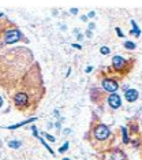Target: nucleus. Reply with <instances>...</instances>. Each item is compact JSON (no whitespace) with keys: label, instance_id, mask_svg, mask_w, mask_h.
<instances>
[{"label":"nucleus","instance_id":"f257e3e1","mask_svg":"<svg viewBox=\"0 0 142 160\" xmlns=\"http://www.w3.org/2000/svg\"><path fill=\"white\" fill-rule=\"evenodd\" d=\"M21 39H22V34L17 29L8 30L6 34V44H14V42L19 41Z\"/></svg>","mask_w":142,"mask_h":160},{"label":"nucleus","instance_id":"f03ea898","mask_svg":"<svg viewBox=\"0 0 142 160\" xmlns=\"http://www.w3.org/2000/svg\"><path fill=\"white\" fill-rule=\"evenodd\" d=\"M94 136L98 140H106L110 136V129L106 127L105 124H98L94 130Z\"/></svg>","mask_w":142,"mask_h":160},{"label":"nucleus","instance_id":"7ed1b4c3","mask_svg":"<svg viewBox=\"0 0 142 160\" xmlns=\"http://www.w3.org/2000/svg\"><path fill=\"white\" fill-rule=\"evenodd\" d=\"M14 101H15V104H17L18 107H21V108H22V107H26L27 101H29V96H27L25 92H19V93L15 95Z\"/></svg>","mask_w":142,"mask_h":160},{"label":"nucleus","instance_id":"20e7f679","mask_svg":"<svg viewBox=\"0 0 142 160\" xmlns=\"http://www.w3.org/2000/svg\"><path fill=\"white\" fill-rule=\"evenodd\" d=\"M103 86L105 90H108V92H116L118 90V83L115 82L113 80H104L103 81Z\"/></svg>","mask_w":142,"mask_h":160},{"label":"nucleus","instance_id":"39448f33","mask_svg":"<svg viewBox=\"0 0 142 160\" xmlns=\"http://www.w3.org/2000/svg\"><path fill=\"white\" fill-rule=\"evenodd\" d=\"M108 104H110L112 108H119V107L122 105V100H120V96H118V95H111L110 97H108Z\"/></svg>","mask_w":142,"mask_h":160},{"label":"nucleus","instance_id":"423d86ee","mask_svg":"<svg viewBox=\"0 0 142 160\" xmlns=\"http://www.w3.org/2000/svg\"><path fill=\"white\" fill-rule=\"evenodd\" d=\"M112 64H113V67H115L116 70H122V68L126 67L127 62H126V60H124L123 58H120V56H113V59H112Z\"/></svg>","mask_w":142,"mask_h":160},{"label":"nucleus","instance_id":"0eeeda50","mask_svg":"<svg viewBox=\"0 0 142 160\" xmlns=\"http://www.w3.org/2000/svg\"><path fill=\"white\" fill-rule=\"evenodd\" d=\"M137 99H138V92H137L135 89H128V90H126V100L127 101L133 103Z\"/></svg>","mask_w":142,"mask_h":160},{"label":"nucleus","instance_id":"6e6552de","mask_svg":"<svg viewBox=\"0 0 142 160\" xmlns=\"http://www.w3.org/2000/svg\"><path fill=\"white\" fill-rule=\"evenodd\" d=\"M111 160H126V156L122 151H115L111 155Z\"/></svg>","mask_w":142,"mask_h":160},{"label":"nucleus","instance_id":"1a4fd4ad","mask_svg":"<svg viewBox=\"0 0 142 160\" xmlns=\"http://www.w3.org/2000/svg\"><path fill=\"white\" fill-rule=\"evenodd\" d=\"M33 121H34V118H32V119H26V121H23V122H19V123H17V124H12V126H8V129H10V130H14V129L21 127V126H23V124L29 123V122H33Z\"/></svg>","mask_w":142,"mask_h":160},{"label":"nucleus","instance_id":"9d476101","mask_svg":"<svg viewBox=\"0 0 142 160\" xmlns=\"http://www.w3.org/2000/svg\"><path fill=\"white\" fill-rule=\"evenodd\" d=\"M131 26H133V34L135 36V37H139V34H141V30H139V27L137 26L135 21H131Z\"/></svg>","mask_w":142,"mask_h":160},{"label":"nucleus","instance_id":"9b49d317","mask_svg":"<svg viewBox=\"0 0 142 160\" xmlns=\"http://www.w3.org/2000/svg\"><path fill=\"white\" fill-rule=\"evenodd\" d=\"M21 145H22L21 141H10L8 142V146H10V148H14V149H18Z\"/></svg>","mask_w":142,"mask_h":160},{"label":"nucleus","instance_id":"f8f14e48","mask_svg":"<svg viewBox=\"0 0 142 160\" xmlns=\"http://www.w3.org/2000/svg\"><path fill=\"white\" fill-rule=\"evenodd\" d=\"M122 134H123V142H126L127 144L130 140H128V137H127V129L126 127H122Z\"/></svg>","mask_w":142,"mask_h":160},{"label":"nucleus","instance_id":"ddd939ff","mask_svg":"<svg viewBox=\"0 0 142 160\" xmlns=\"http://www.w3.org/2000/svg\"><path fill=\"white\" fill-rule=\"evenodd\" d=\"M124 47L127 48V49H134V48H135V44L131 42V41H126L124 42Z\"/></svg>","mask_w":142,"mask_h":160},{"label":"nucleus","instance_id":"4468645a","mask_svg":"<svg viewBox=\"0 0 142 160\" xmlns=\"http://www.w3.org/2000/svg\"><path fill=\"white\" fill-rule=\"evenodd\" d=\"M100 52L103 53V55H108V53H110V48H108V47H101Z\"/></svg>","mask_w":142,"mask_h":160},{"label":"nucleus","instance_id":"2eb2a0df","mask_svg":"<svg viewBox=\"0 0 142 160\" xmlns=\"http://www.w3.org/2000/svg\"><path fill=\"white\" fill-rule=\"evenodd\" d=\"M67 149H68V142H66L64 145H63V146H60V148H59V152H60V153H63V152H64V151H67Z\"/></svg>","mask_w":142,"mask_h":160},{"label":"nucleus","instance_id":"dca6fc26","mask_svg":"<svg viewBox=\"0 0 142 160\" xmlns=\"http://www.w3.org/2000/svg\"><path fill=\"white\" fill-rule=\"evenodd\" d=\"M44 137H45V138H48V140H49V141H53V142H55V137L49 136V134H47V133L44 134Z\"/></svg>","mask_w":142,"mask_h":160},{"label":"nucleus","instance_id":"f3484780","mask_svg":"<svg viewBox=\"0 0 142 160\" xmlns=\"http://www.w3.org/2000/svg\"><path fill=\"white\" fill-rule=\"evenodd\" d=\"M116 32H118V36H120V37H123V33H122V30L120 29H119V27H116Z\"/></svg>","mask_w":142,"mask_h":160},{"label":"nucleus","instance_id":"a211bd4d","mask_svg":"<svg viewBox=\"0 0 142 160\" xmlns=\"http://www.w3.org/2000/svg\"><path fill=\"white\" fill-rule=\"evenodd\" d=\"M77 12H78L77 8H71V14H77Z\"/></svg>","mask_w":142,"mask_h":160},{"label":"nucleus","instance_id":"6ab92c4d","mask_svg":"<svg viewBox=\"0 0 142 160\" xmlns=\"http://www.w3.org/2000/svg\"><path fill=\"white\" fill-rule=\"evenodd\" d=\"M88 17H89V18H92V17H94V12H93V11H92V12H89V15H88Z\"/></svg>","mask_w":142,"mask_h":160},{"label":"nucleus","instance_id":"aec40b11","mask_svg":"<svg viewBox=\"0 0 142 160\" xmlns=\"http://www.w3.org/2000/svg\"><path fill=\"white\" fill-rule=\"evenodd\" d=\"M92 70H93L92 67H88V68H86V73H90V71H92Z\"/></svg>","mask_w":142,"mask_h":160},{"label":"nucleus","instance_id":"412c9836","mask_svg":"<svg viewBox=\"0 0 142 160\" xmlns=\"http://www.w3.org/2000/svg\"><path fill=\"white\" fill-rule=\"evenodd\" d=\"M2 104H3V100H2V97H0V107H2Z\"/></svg>","mask_w":142,"mask_h":160},{"label":"nucleus","instance_id":"4be33fe9","mask_svg":"<svg viewBox=\"0 0 142 160\" xmlns=\"http://www.w3.org/2000/svg\"><path fill=\"white\" fill-rule=\"evenodd\" d=\"M2 17H3V14H2V12H0V18H2Z\"/></svg>","mask_w":142,"mask_h":160},{"label":"nucleus","instance_id":"5701e85b","mask_svg":"<svg viewBox=\"0 0 142 160\" xmlns=\"http://www.w3.org/2000/svg\"><path fill=\"white\" fill-rule=\"evenodd\" d=\"M63 160H70V159H67V157H66V159H63Z\"/></svg>","mask_w":142,"mask_h":160},{"label":"nucleus","instance_id":"b1692460","mask_svg":"<svg viewBox=\"0 0 142 160\" xmlns=\"http://www.w3.org/2000/svg\"><path fill=\"white\" fill-rule=\"evenodd\" d=\"M0 145H2V141H0Z\"/></svg>","mask_w":142,"mask_h":160}]
</instances>
